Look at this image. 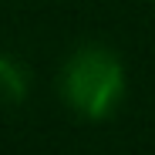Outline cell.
<instances>
[{"label": "cell", "mask_w": 155, "mask_h": 155, "mask_svg": "<svg viewBox=\"0 0 155 155\" xmlns=\"http://www.w3.org/2000/svg\"><path fill=\"white\" fill-rule=\"evenodd\" d=\"M64 101L84 118H105L125 91V74L115 54L105 47H81L64 64L61 78Z\"/></svg>", "instance_id": "cell-1"}, {"label": "cell", "mask_w": 155, "mask_h": 155, "mask_svg": "<svg viewBox=\"0 0 155 155\" xmlns=\"http://www.w3.org/2000/svg\"><path fill=\"white\" fill-rule=\"evenodd\" d=\"M27 71H24L14 58H0V101H10V105H17V101L27 94Z\"/></svg>", "instance_id": "cell-2"}]
</instances>
